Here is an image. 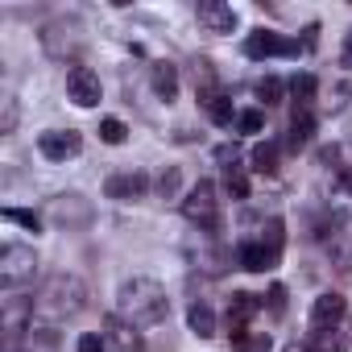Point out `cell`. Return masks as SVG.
Masks as SVG:
<instances>
[{
    "label": "cell",
    "instance_id": "obj_1",
    "mask_svg": "<svg viewBox=\"0 0 352 352\" xmlns=\"http://www.w3.org/2000/svg\"><path fill=\"white\" fill-rule=\"evenodd\" d=\"M166 311H170L166 286L153 282V278H129L116 290V315L129 319L133 327H153V323L166 319Z\"/></svg>",
    "mask_w": 352,
    "mask_h": 352
},
{
    "label": "cell",
    "instance_id": "obj_2",
    "mask_svg": "<svg viewBox=\"0 0 352 352\" xmlns=\"http://www.w3.org/2000/svg\"><path fill=\"white\" fill-rule=\"evenodd\" d=\"M83 302H87V286H83L75 274H54V278H46L42 290H38V298H30V307H34V315H38L42 323H63V319L79 315Z\"/></svg>",
    "mask_w": 352,
    "mask_h": 352
},
{
    "label": "cell",
    "instance_id": "obj_3",
    "mask_svg": "<svg viewBox=\"0 0 352 352\" xmlns=\"http://www.w3.org/2000/svg\"><path fill=\"white\" fill-rule=\"evenodd\" d=\"M183 216L191 220V224H199V228H220V199H216V187L208 183V179H199L191 191H187V199H183Z\"/></svg>",
    "mask_w": 352,
    "mask_h": 352
},
{
    "label": "cell",
    "instance_id": "obj_4",
    "mask_svg": "<svg viewBox=\"0 0 352 352\" xmlns=\"http://www.w3.org/2000/svg\"><path fill=\"white\" fill-rule=\"evenodd\" d=\"M298 50H302V42H294V38H282V34H274V30H253L249 38H245V58H298Z\"/></svg>",
    "mask_w": 352,
    "mask_h": 352
},
{
    "label": "cell",
    "instance_id": "obj_5",
    "mask_svg": "<svg viewBox=\"0 0 352 352\" xmlns=\"http://www.w3.org/2000/svg\"><path fill=\"white\" fill-rule=\"evenodd\" d=\"M34 270H38L34 249H25V245H5V249H0V286H9V290H13V286L30 282Z\"/></svg>",
    "mask_w": 352,
    "mask_h": 352
},
{
    "label": "cell",
    "instance_id": "obj_6",
    "mask_svg": "<svg viewBox=\"0 0 352 352\" xmlns=\"http://www.w3.org/2000/svg\"><path fill=\"white\" fill-rule=\"evenodd\" d=\"M38 149H42V157H50V162H67V157H75V153L83 149V137H79L75 129H46V133L38 137Z\"/></svg>",
    "mask_w": 352,
    "mask_h": 352
},
{
    "label": "cell",
    "instance_id": "obj_7",
    "mask_svg": "<svg viewBox=\"0 0 352 352\" xmlns=\"http://www.w3.org/2000/svg\"><path fill=\"white\" fill-rule=\"evenodd\" d=\"M67 96L79 104V108H96L100 104V75L96 71H87V67H71V75H67Z\"/></svg>",
    "mask_w": 352,
    "mask_h": 352
},
{
    "label": "cell",
    "instance_id": "obj_8",
    "mask_svg": "<svg viewBox=\"0 0 352 352\" xmlns=\"http://www.w3.org/2000/svg\"><path fill=\"white\" fill-rule=\"evenodd\" d=\"M257 294H232V302H228V315H224V327H228V336H232V344L241 340V336H249V319L257 315Z\"/></svg>",
    "mask_w": 352,
    "mask_h": 352
},
{
    "label": "cell",
    "instance_id": "obj_9",
    "mask_svg": "<svg viewBox=\"0 0 352 352\" xmlns=\"http://www.w3.org/2000/svg\"><path fill=\"white\" fill-rule=\"evenodd\" d=\"M145 174H133V170H124V174H112V179L104 183V195L108 199H116V204H133V199H141L145 195Z\"/></svg>",
    "mask_w": 352,
    "mask_h": 352
},
{
    "label": "cell",
    "instance_id": "obj_10",
    "mask_svg": "<svg viewBox=\"0 0 352 352\" xmlns=\"http://www.w3.org/2000/svg\"><path fill=\"white\" fill-rule=\"evenodd\" d=\"M199 25L208 34H232L236 30V13H232V5H224V0H204L199 5Z\"/></svg>",
    "mask_w": 352,
    "mask_h": 352
},
{
    "label": "cell",
    "instance_id": "obj_11",
    "mask_svg": "<svg viewBox=\"0 0 352 352\" xmlns=\"http://www.w3.org/2000/svg\"><path fill=\"white\" fill-rule=\"evenodd\" d=\"M104 344H108V348H116V352H137L141 336H137V327H133L129 319L108 315V319H104Z\"/></svg>",
    "mask_w": 352,
    "mask_h": 352
},
{
    "label": "cell",
    "instance_id": "obj_12",
    "mask_svg": "<svg viewBox=\"0 0 352 352\" xmlns=\"http://www.w3.org/2000/svg\"><path fill=\"white\" fill-rule=\"evenodd\" d=\"M344 311H348L344 294L327 290V294H319V298H315V307H311V327H336V323L344 319Z\"/></svg>",
    "mask_w": 352,
    "mask_h": 352
},
{
    "label": "cell",
    "instance_id": "obj_13",
    "mask_svg": "<svg viewBox=\"0 0 352 352\" xmlns=\"http://www.w3.org/2000/svg\"><path fill=\"white\" fill-rule=\"evenodd\" d=\"M199 104H204V112L220 124V129H228V124H236V112H232V100L220 91V87H199Z\"/></svg>",
    "mask_w": 352,
    "mask_h": 352
},
{
    "label": "cell",
    "instance_id": "obj_14",
    "mask_svg": "<svg viewBox=\"0 0 352 352\" xmlns=\"http://www.w3.org/2000/svg\"><path fill=\"white\" fill-rule=\"evenodd\" d=\"M236 265L249 270V274H265V270H274L278 261L270 257V249H265L261 241H245V245L236 249Z\"/></svg>",
    "mask_w": 352,
    "mask_h": 352
},
{
    "label": "cell",
    "instance_id": "obj_15",
    "mask_svg": "<svg viewBox=\"0 0 352 352\" xmlns=\"http://www.w3.org/2000/svg\"><path fill=\"white\" fill-rule=\"evenodd\" d=\"M311 141H315V112H311V108H294L286 145H290V149H307Z\"/></svg>",
    "mask_w": 352,
    "mask_h": 352
},
{
    "label": "cell",
    "instance_id": "obj_16",
    "mask_svg": "<svg viewBox=\"0 0 352 352\" xmlns=\"http://www.w3.org/2000/svg\"><path fill=\"white\" fill-rule=\"evenodd\" d=\"M153 96L166 104L179 96V71H174V63H153Z\"/></svg>",
    "mask_w": 352,
    "mask_h": 352
},
{
    "label": "cell",
    "instance_id": "obj_17",
    "mask_svg": "<svg viewBox=\"0 0 352 352\" xmlns=\"http://www.w3.org/2000/svg\"><path fill=\"white\" fill-rule=\"evenodd\" d=\"M224 187L232 199H249V170L236 157H224Z\"/></svg>",
    "mask_w": 352,
    "mask_h": 352
},
{
    "label": "cell",
    "instance_id": "obj_18",
    "mask_svg": "<svg viewBox=\"0 0 352 352\" xmlns=\"http://www.w3.org/2000/svg\"><path fill=\"white\" fill-rule=\"evenodd\" d=\"M187 323H191V331H195L199 340H212V336H216V311H212L208 302H191Z\"/></svg>",
    "mask_w": 352,
    "mask_h": 352
},
{
    "label": "cell",
    "instance_id": "obj_19",
    "mask_svg": "<svg viewBox=\"0 0 352 352\" xmlns=\"http://www.w3.org/2000/svg\"><path fill=\"white\" fill-rule=\"evenodd\" d=\"M311 352H344V340L336 327H311V340H307Z\"/></svg>",
    "mask_w": 352,
    "mask_h": 352
},
{
    "label": "cell",
    "instance_id": "obj_20",
    "mask_svg": "<svg viewBox=\"0 0 352 352\" xmlns=\"http://www.w3.org/2000/svg\"><path fill=\"white\" fill-rule=\"evenodd\" d=\"M315 91H319V79H315V75H294V79H290V96L298 100V108H311Z\"/></svg>",
    "mask_w": 352,
    "mask_h": 352
},
{
    "label": "cell",
    "instance_id": "obj_21",
    "mask_svg": "<svg viewBox=\"0 0 352 352\" xmlns=\"http://www.w3.org/2000/svg\"><path fill=\"white\" fill-rule=\"evenodd\" d=\"M253 170H257V174H274V170H278V145H274V141L253 145Z\"/></svg>",
    "mask_w": 352,
    "mask_h": 352
},
{
    "label": "cell",
    "instance_id": "obj_22",
    "mask_svg": "<svg viewBox=\"0 0 352 352\" xmlns=\"http://www.w3.org/2000/svg\"><path fill=\"white\" fill-rule=\"evenodd\" d=\"M270 348H274L270 331H249V336H241V340L232 344V352H270Z\"/></svg>",
    "mask_w": 352,
    "mask_h": 352
},
{
    "label": "cell",
    "instance_id": "obj_23",
    "mask_svg": "<svg viewBox=\"0 0 352 352\" xmlns=\"http://www.w3.org/2000/svg\"><path fill=\"white\" fill-rule=\"evenodd\" d=\"M9 224H21V228H30V232H42V216L38 212H21V208H5L0 212Z\"/></svg>",
    "mask_w": 352,
    "mask_h": 352
},
{
    "label": "cell",
    "instance_id": "obj_24",
    "mask_svg": "<svg viewBox=\"0 0 352 352\" xmlns=\"http://www.w3.org/2000/svg\"><path fill=\"white\" fill-rule=\"evenodd\" d=\"M282 91H286L282 79H274V75L257 79V100H265V104H282Z\"/></svg>",
    "mask_w": 352,
    "mask_h": 352
},
{
    "label": "cell",
    "instance_id": "obj_25",
    "mask_svg": "<svg viewBox=\"0 0 352 352\" xmlns=\"http://www.w3.org/2000/svg\"><path fill=\"white\" fill-rule=\"evenodd\" d=\"M124 137H129V129H124V120H116V116H108V120H100V141H108V145H124Z\"/></svg>",
    "mask_w": 352,
    "mask_h": 352
},
{
    "label": "cell",
    "instance_id": "obj_26",
    "mask_svg": "<svg viewBox=\"0 0 352 352\" xmlns=\"http://www.w3.org/2000/svg\"><path fill=\"white\" fill-rule=\"evenodd\" d=\"M282 241H286V232H282V220H270V224H265V236H261V245L270 249V257H274V261L282 257Z\"/></svg>",
    "mask_w": 352,
    "mask_h": 352
},
{
    "label": "cell",
    "instance_id": "obj_27",
    "mask_svg": "<svg viewBox=\"0 0 352 352\" xmlns=\"http://www.w3.org/2000/svg\"><path fill=\"white\" fill-rule=\"evenodd\" d=\"M261 124H265L261 108H245V112H236V133H261Z\"/></svg>",
    "mask_w": 352,
    "mask_h": 352
},
{
    "label": "cell",
    "instance_id": "obj_28",
    "mask_svg": "<svg viewBox=\"0 0 352 352\" xmlns=\"http://www.w3.org/2000/svg\"><path fill=\"white\" fill-rule=\"evenodd\" d=\"M157 191H162V199H174V191H179V170H174V166L157 179Z\"/></svg>",
    "mask_w": 352,
    "mask_h": 352
},
{
    "label": "cell",
    "instance_id": "obj_29",
    "mask_svg": "<svg viewBox=\"0 0 352 352\" xmlns=\"http://www.w3.org/2000/svg\"><path fill=\"white\" fill-rule=\"evenodd\" d=\"M108 344H104V336H96V331H87V336H79V352H104Z\"/></svg>",
    "mask_w": 352,
    "mask_h": 352
},
{
    "label": "cell",
    "instance_id": "obj_30",
    "mask_svg": "<svg viewBox=\"0 0 352 352\" xmlns=\"http://www.w3.org/2000/svg\"><path fill=\"white\" fill-rule=\"evenodd\" d=\"M270 311H274V315L286 311V286H274V290H270Z\"/></svg>",
    "mask_w": 352,
    "mask_h": 352
},
{
    "label": "cell",
    "instance_id": "obj_31",
    "mask_svg": "<svg viewBox=\"0 0 352 352\" xmlns=\"http://www.w3.org/2000/svg\"><path fill=\"white\" fill-rule=\"evenodd\" d=\"M340 63H344V67L352 71V30L344 34V46H340Z\"/></svg>",
    "mask_w": 352,
    "mask_h": 352
},
{
    "label": "cell",
    "instance_id": "obj_32",
    "mask_svg": "<svg viewBox=\"0 0 352 352\" xmlns=\"http://www.w3.org/2000/svg\"><path fill=\"white\" fill-rule=\"evenodd\" d=\"M282 352H311V348H307V344H298V340H294V344H286V348H282Z\"/></svg>",
    "mask_w": 352,
    "mask_h": 352
}]
</instances>
